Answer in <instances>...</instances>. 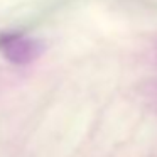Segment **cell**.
Here are the masks:
<instances>
[{
	"instance_id": "obj_1",
	"label": "cell",
	"mask_w": 157,
	"mask_h": 157,
	"mask_svg": "<svg viewBox=\"0 0 157 157\" xmlns=\"http://www.w3.org/2000/svg\"><path fill=\"white\" fill-rule=\"evenodd\" d=\"M0 51L14 64H27L42 51V44L24 34L9 32L0 37Z\"/></svg>"
}]
</instances>
